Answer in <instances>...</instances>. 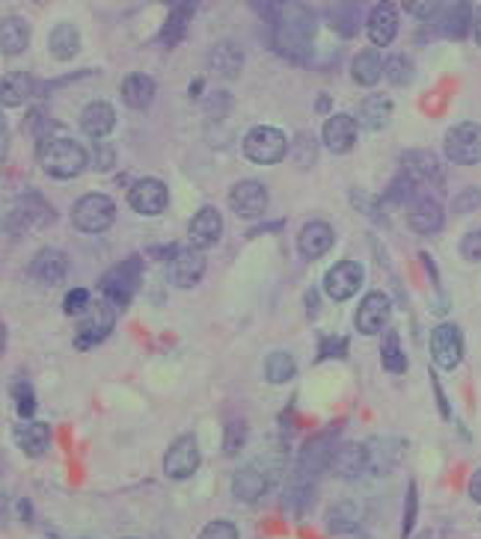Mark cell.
<instances>
[{
    "instance_id": "obj_1",
    "label": "cell",
    "mask_w": 481,
    "mask_h": 539,
    "mask_svg": "<svg viewBox=\"0 0 481 539\" xmlns=\"http://www.w3.org/2000/svg\"><path fill=\"white\" fill-rule=\"evenodd\" d=\"M39 164L51 178H74L87 169V152H83V146L74 143V139L51 137V139H42Z\"/></svg>"
},
{
    "instance_id": "obj_2",
    "label": "cell",
    "mask_w": 481,
    "mask_h": 539,
    "mask_svg": "<svg viewBox=\"0 0 481 539\" xmlns=\"http://www.w3.org/2000/svg\"><path fill=\"white\" fill-rule=\"evenodd\" d=\"M313 18L303 6H288V13L283 18H276V48H280L285 57L292 60H303L309 51V42H313Z\"/></svg>"
},
{
    "instance_id": "obj_3",
    "label": "cell",
    "mask_w": 481,
    "mask_h": 539,
    "mask_svg": "<svg viewBox=\"0 0 481 539\" xmlns=\"http://www.w3.org/2000/svg\"><path fill=\"white\" fill-rule=\"evenodd\" d=\"M113 220H116V204L111 196H104V193H87V196H81L72 208L74 229L83 234H101L111 229Z\"/></svg>"
},
{
    "instance_id": "obj_4",
    "label": "cell",
    "mask_w": 481,
    "mask_h": 539,
    "mask_svg": "<svg viewBox=\"0 0 481 539\" xmlns=\"http://www.w3.org/2000/svg\"><path fill=\"white\" fill-rule=\"evenodd\" d=\"M285 152H288V139L280 128L274 125H255L247 131V137H244V155L259 166L280 164Z\"/></svg>"
},
{
    "instance_id": "obj_5",
    "label": "cell",
    "mask_w": 481,
    "mask_h": 539,
    "mask_svg": "<svg viewBox=\"0 0 481 539\" xmlns=\"http://www.w3.org/2000/svg\"><path fill=\"white\" fill-rule=\"evenodd\" d=\"M140 258H128V261L107 270L101 279V297L111 306H128L134 297V290L140 288Z\"/></svg>"
},
{
    "instance_id": "obj_6",
    "label": "cell",
    "mask_w": 481,
    "mask_h": 539,
    "mask_svg": "<svg viewBox=\"0 0 481 539\" xmlns=\"http://www.w3.org/2000/svg\"><path fill=\"white\" fill-rule=\"evenodd\" d=\"M446 157L457 166H476L481 164V125L461 122L446 134Z\"/></svg>"
},
{
    "instance_id": "obj_7",
    "label": "cell",
    "mask_w": 481,
    "mask_h": 539,
    "mask_svg": "<svg viewBox=\"0 0 481 539\" xmlns=\"http://www.w3.org/2000/svg\"><path fill=\"white\" fill-rule=\"evenodd\" d=\"M113 323H116V315L111 303H90V308L83 311V317L78 323V332H74V347L78 350L95 347V344L111 336Z\"/></svg>"
},
{
    "instance_id": "obj_8",
    "label": "cell",
    "mask_w": 481,
    "mask_h": 539,
    "mask_svg": "<svg viewBox=\"0 0 481 539\" xmlns=\"http://www.w3.org/2000/svg\"><path fill=\"white\" fill-rule=\"evenodd\" d=\"M362 282H366L362 264H357V261H339V264H333V267L327 270L324 290H327L330 299H336V303H345V299H351L362 288Z\"/></svg>"
},
{
    "instance_id": "obj_9",
    "label": "cell",
    "mask_w": 481,
    "mask_h": 539,
    "mask_svg": "<svg viewBox=\"0 0 481 539\" xmlns=\"http://www.w3.org/2000/svg\"><path fill=\"white\" fill-rule=\"evenodd\" d=\"M431 355L443 371H452L464 359V336L455 323H440L431 332Z\"/></svg>"
},
{
    "instance_id": "obj_10",
    "label": "cell",
    "mask_w": 481,
    "mask_h": 539,
    "mask_svg": "<svg viewBox=\"0 0 481 539\" xmlns=\"http://www.w3.org/2000/svg\"><path fill=\"white\" fill-rule=\"evenodd\" d=\"M128 204H131L140 217H158V213H164V208L169 204V190L164 181H158V178H140L131 190H128Z\"/></svg>"
},
{
    "instance_id": "obj_11",
    "label": "cell",
    "mask_w": 481,
    "mask_h": 539,
    "mask_svg": "<svg viewBox=\"0 0 481 539\" xmlns=\"http://www.w3.org/2000/svg\"><path fill=\"white\" fill-rule=\"evenodd\" d=\"M199 468V445L194 436H181L176 445H169L164 457V471L173 480H188L194 478Z\"/></svg>"
},
{
    "instance_id": "obj_12",
    "label": "cell",
    "mask_w": 481,
    "mask_h": 539,
    "mask_svg": "<svg viewBox=\"0 0 481 539\" xmlns=\"http://www.w3.org/2000/svg\"><path fill=\"white\" fill-rule=\"evenodd\" d=\"M202 273H206V255H202L199 250H194V246H190V250H178L173 258H169L167 276L176 288L199 285Z\"/></svg>"
},
{
    "instance_id": "obj_13",
    "label": "cell",
    "mask_w": 481,
    "mask_h": 539,
    "mask_svg": "<svg viewBox=\"0 0 481 539\" xmlns=\"http://www.w3.org/2000/svg\"><path fill=\"white\" fill-rule=\"evenodd\" d=\"M229 204L241 220H255L267 208V190L259 181H238L229 193Z\"/></svg>"
},
{
    "instance_id": "obj_14",
    "label": "cell",
    "mask_w": 481,
    "mask_h": 539,
    "mask_svg": "<svg viewBox=\"0 0 481 539\" xmlns=\"http://www.w3.org/2000/svg\"><path fill=\"white\" fill-rule=\"evenodd\" d=\"M390 311H392V303L387 294H380V290H371L366 294V299L360 303L357 308V329L362 336H378V332L387 326L390 320Z\"/></svg>"
},
{
    "instance_id": "obj_15",
    "label": "cell",
    "mask_w": 481,
    "mask_h": 539,
    "mask_svg": "<svg viewBox=\"0 0 481 539\" xmlns=\"http://www.w3.org/2000/svg\"><path fill=\"white\" fill-rule=\"evenodd\" d=\"M321 139H324V146L333 155L351 152V148H354V143H357V118L348 116V113L330 116L327 122H324V128H321Z\"/></svg>"
},
{
    "instance_id": "obj_16",
    "label": "cell",
    "mask_w": 481,
    "mask_h": 539,
    "mask_svg": "<svg viewBox=\"0 0 481 539\" xmlns=\"http://www.w3.org/2000/svg\"><path fill=\"white\" fill-rule=\"evenodd\" d=\"M366 33L374 42V48L392 45L395 33H399V9H395V4H378L371 9V15L366 21Z\"/></svg>"
},
{
    "instance_id": "obj_17",
    "label": "cell",
    "mask_w": 481,
    "mask_h": 539,
    "mask_svg": "<svg viewBox=\"0 0 481 539\" xmlns=\"http://www.w3.org/2000/svg\"><path fill=\"white\" fill-rule=\"evenodd\" d=\"M330 468H333L339 478L345 480H354L360 474L369 471V450L366 445H357V441H348V445H342L333 450V457H330Z\"/></svg>"
},
{
    "instance_id": "obj_18",
    "label": "cell",
    "mask_w": 481,
    "mask_h": 539,
    "mask_svg": "<svg viewBox=\"0 0 481 539\" xmlns=\"http://www.w3.org/2000/svg\"><path fill=\"white\" fill-rule=\"evenodd\" d=\"M401 166H404V175L408 181H419V184H431V181H443V166L440 160H437L431 152H425V148H413L401 157Z\"/></svg>"
},
{
    "instance_id": "obj_19",
    "label": "cell",
    "mask_w": 481,
    "mask_h": 539,
    "mask_svg": "<svg viewBox=\"0 0 481 539\" xmlns=\"http://www.w3.org/2000/svg\"><path fill=\"white\" fill-rule=\"evenodd\" d=\"M408 222L416 234H437L443 229V208L434 199L419 196L408 204Z\"/></svg>"
},
{
    "instance_id": "obj_20",
    "label": "cell",
    "mask_w": 481,
    "mask_h": 539,
    "mask_svg": "<svg viewBox=\"0 0 481 539\" xmlns=\"http://www.w3.org/2000/svg\"><path fill=\"white\" fill-rule=\"evenodd\" d=\"M223 234V217L217 208H202L194 220H190L188 237L194 243V250H206V246H214Z\"/></svg>"
},
{
    "instance_id": "obj_21",
    "label": "cell",
    "mask_w": 481,
    "mask_h": 539,
    "mask_svg": "<svg viewBox=\"0 0 481 539\" xmlns=\"http://www.w3.org/2000/svg\"><path fill=\"white\" fill-rule=\"evenodd\" d=\"M66 270H69L66 255H63L60 250H42L34 261H30V276L45 288L60 285L63 279H66Z\"/></svg>"
},
{
    "instance_id": "obj_22",
    "label": "cell",
    "mask_w": 481,
    "mask_h": 539,
    "mask_svg": "<svg viewBox=\"0 0 481 539\" xmlns=\"http://www.w3.org/2000/svg\"><path fill=\"white\" fill-rule=\"evenodd\" d=\"M336 234L330 229V222L324 220H313L306 222L301 234H297V250H301L306 258H321L324 252H330V246H333Z\"/></svg>"
},
{
    "instance_id": "obj_23",
    "label": "cell",
    "mask_w": 481,
    "mask_h": 539,
    "mask_svg": "<svg viewBox=\"0 0 481 539\" xmlns=\"http://www.w3.org/2000/svg\"><path fill=\"white\" fill-rule=\"evenodd\" d=\"M357 125L366 128V131H380V128H387V122L392 118V99L390 95H369V99H362L360 110H357Z\"/></svg>"
},
{
    "instance_id": "obj_24",
    "label": "cell",
    "mask_w": 481,
    "mask_h": 539,
    "mask_svg": "<svg viewBox=\"0 0 481 539\" xmlns=\"http://www.w3.org/2000/svg\"><path fill=\"white\" fill-rule=\"evenodd\" d=\"M113 125H116V113H113V107L107 101H92V104L83 107L81 128H83V134H87V137L104 139L107 134L113 131Z\"/></svg>"
},
{
    "instance_id": "obj_25",
    "label": "cell",
    "mask_w": 481,
    "mask_h": 539,
    "mask_svg": "<svg viewBox=\"0 0 481 539\" xmlns=\"http://www.w3.org/2000/svg\"><path fill=\"white\" fill-rule=\"evenodd\" d=\"M15 441L27 457H42L51 445V427L45 421H21L15 427Z\"/></svg>"
},
{
    "instance_id": "obj_26",
    "label": "cell",
    "mask_w": 481,
    "mask_h": 539,
    "mask_svg": "<svg viewBox=\"0 0 481 539\" xmlns=\"http://www.w3.org/2000/svg\"><path fill=\"white\" fill-rule=\"evenodd\" d=\"M366 450H369V468H371L374 474H383V471H392V468L401 462L404 441H395V439L369 441Z\"/></svg>"
},
{
    "instance_id": "obj_27",
    "label": "cell",
    "mask_w": 481,
    "mask_h": 539,
    "mask_svg": "<svg viewBox=\"0 0 481 539\" xmlns=\"http://www.w3.org/2000/svg\"><path fill=\"white\" fill-rule=\"evenodd\" d=\"M267 489V478H265V471L262 468H255V466H247V468H241L238 474L232 478V495L238 501H259L262 495Z\"/></svg>"
},
{
    "instance_id": "obj_28",
    "label": "cell",
    "mask_w": 481,
    "mask_h": 539,
    "mask_svg": "<svg viewBox=\"0 0 481 539\" xmlns=\"http://www.w3.org/2000/svg\"><path fill=\"white\" fill-rule=\"evenodd\" d=\"M27 42H30V27H27L24 18L9 15V18L0 21V51H4L6 57L21 53L27 48Z\"/></svg>"
},
{
    "instance_id": "obj_29",
    "label": "cell",
    "mask_w": 481,
    "mask_h": 539,
    "mask_svg": "<svg viewBox=\"0 0 481 539\" xmlns=\"http://www.w3.org/2000/svg\"><path fill=\"white\" fill-rule=\"evenodd\" d=\"M34 95V78L24 71H9L0 78V104L4 107H21Z\"/></svg>"
},
{
    "instance_id": "obj_30",
    "label": "cell",
    "mask_w": 481,
    "mask_h": 539,
    "mask_svg": "<svg viewBox=\"0 0 481 539\" xmlns=\"http://www.w3.org/2000/svg\"><path fill=\"white\" fill-rule=\"evenodd\" d=\"M122 101L134 110H146L155 101V80L149 74H128L122 80Z\"/></svg>"
},
{
    "instance_id": "obj_31",
    "label": "cell",
    "mask_w": 481,
    "mask_h": 539,
    "mask_svg": "<svg viewBox=\"0 0 481 539\" xmlns=\"http://www.w3.org/2000/svg\"><path fill=\"white\" fill-rule=\"evenodd\" d=\"M208 66H211V71L223 74V78H235L244 66V53L238 45H232V42H220V45L211 51Z\"/></svg>"
},
{
    "instance_id": "obj_32",
    "label": "cell",
    "mask_w": 481,
    "mask_h": 539,
    "mask_svg": "<svg viewBox=\"0 0 481 539\" xmlns=\"http://www.w3.org/2000/svg\"><path fill=\"white\" fill-rule=\"evenodd\" d=\"M48 51L57 60H72L81 51V33L74 24H57L48 36Z\"/></svg>"
},
{
    "instance_id": "obj_33",
    "label": "cell",
    "mask_w": 481,
    "mask_h": 539,
    "mask_svg": "<svg viewBox=\"0 0 481 539\" xmlns=\"http://www.w3.org/2000/svg\"><path fill=\"white\" fill-rule=\"evenodd\" d=\"M380 74H383L380 53L374 51V48L360 51L357 57H354V66H351V78H354L360 86H374V83L380 80Z\"/></svg>"
},
{
    "instance_id": "obj_34",
    "label": "cell",
    "mask_w": 481,
    "mask_h": 539,
    "mask_svg": "<svg viewBox=\"0 0 481 539\" xmlns=\"http://www.w3.org/2000/svg\"><path fill=\"white\" fill-rule=\"evenodd\" d=\"M443 21V33L448 39H464L469 33V27H473V9H469L467 4H455V6H448V13Z\"/></svg>"
},
{
    "instance_id": "obj_35",
    "label": "cell",
    "mask_w": 481,
    "mask_h": 539,
    "mask_svg": "<svg viewBox=\"0 0 481 539\" xmlns=\"http://www.w3.org/2000/svg\"><path fill=\"white\" fill-rule=\"evenodd\" d=\"M297 374V364L288 353H271L265 359V380L274 383V385H283L288 383L292 376Z\"/></svg>"
},
{
    "instance_id": "obj_36",
    "label": "cell",
    "mask_w": 481,
    "mask_h": 539,
    "mask_svg": "<svg viewBox=\"0 0 481 539\" xmlns=\"http://www.w3.org/2000/svg\"><path fill=\"white\" fill-rule=\"evenodd\" d=\"M380 364H383V371H390V374H404V371H408V355H404L401 341H399L395 332H387V338H383Z\"/></svg>"
},
{
    "instance_id": "obj_37",
    "label": "cell",
    "mask_w": 481,
    "mask_h": 539,
    "mask_svg": "<svg viewBox=\"0 0 481 539\" xmlns=\"http://www.w3.org/2000/svg\"><path fill=\"white\" fill-rule=\"evenodd\" d=\"M190 15H194V9H190V6H185V4L173 6V13H169L164 30H160V42H164V45H176V42L185 36Z\"/></svg>"
},
{
    "instance_id": "obj_38",
    "label": "cell",
    "mask_w": 481,
    "mask_h": 539,
    "mask_svg": "<svg viewBox=\"0 0 481 539\" xmlns=\"http://www.w3.org/2000/svg\"><path fill=\"white\" fill-rule=\"evenodd\" d=\"M383 74L390 78V83L404 86L413 80V62L404 57V53H392V57L383 62Z\"/></svg>"
},
{
    "instance_id": "obj_39",
    "label": "cell",
    "mask_w": 481,
    "mask_h": 539,
    "mask_svg": "<svg viewBox=\"0 0 481 539\" xmlns=\"http://www.w3.org/2000/svg\"><path fill=\"white\" fill-rule=\"evenodd\" d=\"M357 522L360 515L354 504H336L330 510V531H351V527H357Z\"/></svg>"
},
{
    "instance_id": "obj_40",
    "label": "cell",
    "mask_w": 481,
    "mask_h": 539,
    "mask_svg": "<svg viewBox=\"0 0 481 539\" xmlns=\"http://www.w3.org/2000/svg\"><path fill=\"white\" fill-rule=\"evenodd\" d=\"M416 510H419V495H416V483H410V489H408V501H404V522H401V534H404V539H408V536L413 534Z\"/></svg>"
},
{
    "instance_id": "obj_41",
    "label": "cell",
    "mask_w": 481,
    "mask_h": 539,
    "mask_svg": "<svg viewBox=\"0 0 481 539\" xmlns=\"http://www.w3.org/2000/svg\"><path fill=\"white\" fill-rule=\"evenodd\" d=\"M87 308H90V290H83V288L69 290L66 303H63V311H66V315H83Z\"/></svg>"
},
{
    "instance_id": "obj_42",
    "label": "cell",
    "mask_w": 481,
    "mask_h": 539,
    "mask_svg": "<svg viewBox=\"0 0 481 539\" xmlns=\"http://www.w3.org/2000/svg\"><path fill=\"white\" fill-rule=\"evenodd\" d=\"M244 441H247V424H244V421H232L226 427V439H223V445H226V454H238Z\"/></svg>"
},
{
    "instance_id": "obj_43",
    "label": "cell",
    "mask_w": 481,
    "mask_h": 539,
    "mask_svg": "<svg viewBox=\"0 0 481 539\" xmlns=\"http://www.w3.org/2000/svg\"><path fill=\"white\" fill-rule=\"evenodd\" d=\"M199 539H238V527L229 522H208L202 527Z\"/></svg>"
},
{
    "instance_id": "obj_44",
    "label": "cell",
    "mask_w": 481,
    "mask_h": 539,
    "mask_svg": "<svg viewBox=\"0 0 481 539\" xmlns=\"http://www.w3.org/2000/svg\"><path fill=\"white\" fill-rule=\"evenodd\" d=\"M15 394H18V415L30 421V415L36 412V401H34V392H30V385H15Z\"/></svg>"
},
{
    "instance_id": "obj_45",
    "label": "cell",
    "mask_w": 481,
    "mask_h": 539,
    "mask_svg": "<svg viewBox=\"0 0 481 539\" xmlns=\"http://www.w3.org/2000/svg\"><path fill=\"white\" fill-rule=\"evenodd\" d=\"M297 148H301V152H297V160H301V164H313L315 160V143L309 137H297Z\"/></svg>"
},
{
    "instance_id": "obj_46",
    "label": "cell",
    "mask_w": 481,
    "mask_h": 539,
    "mask_svg": "<svg viewBox=\"0 0 481 539\" xmlns=\"http://www.w3.org/2000/svg\"><path fill=\"white\" fill-rule=\"evenodd\" d=\"M408 13L416 18H431L437 13V4H408Z\"/></svg>"
},
{
    "instance_id": "obj_47",
    "label": "cell",
    "mask_w": 481,
    "mask_h": 539,
    "mask_svg": "<svg viewBox=\"0 0 481 539\" xmlns=\"http://www.w3.org/2000/svg\"><path fill=\"white\" fill-rule=\"evenodd\" d=\"M469 498L476 504H481V468L473 474V480H469Z\"/></svg>"
},
{
    "instance_id": "obj_48",
    "label": "cell",
    "mask_w": 481,
    "mask_h": 539,
    "mask_svg": "<svg viewBox=\"0 0 481 539\" xmlns=\"http://www.w3.org/2000/svg\"><path fill=\"white\" fill-rule=\"evenodd\" d=\"M473 33H476V42L481 48V13H478V18H473Z\"/></svg>"
},
{
    "instance_id": "obj_49",
    "label": "cell",
    "mask_w": 481,
    "mask_h": 539,
    "mask_svg": "<svg viewBox=\"0 0 481 539\" xmlns=\"http://www.w3.org/2000/svg\"><path fill=\"white\" fill-rule=\"evenodd\" d=\"M4 128H6V118H4V113H0V134H4Z\"/></svg>"
},
{
    "instance_id": "obj_50",
    "label": "cell",
    "mask_w": 481,
    "mask_h": 539,
    "mask_svg": "<svg viewBox=\"0 0 481 539\" xmlns=\"http://www.w3.org/2000/svg\"><path fill=\"white\" fill-rule=\"evenodd\" d=\"M128 539H134V536H128Z\"/></svg>"
}]
</instances>
